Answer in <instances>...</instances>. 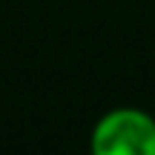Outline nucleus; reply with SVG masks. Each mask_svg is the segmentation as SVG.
<instances>
[{"instance_id": "nucleus-1", "label": "nucleus", "mask_w": 155, "mask_h": 155, "mask_svg": "<svg viewBox=\"0 0 155 155\" xmlns=\"http://www.w3.org/2000/svg\"><path fill=\"white\" fill-rule=\"evenodd\" d=\"M92 155H155V115L141 106H115L89 132Z\"/></svg>"}]
</instances>
